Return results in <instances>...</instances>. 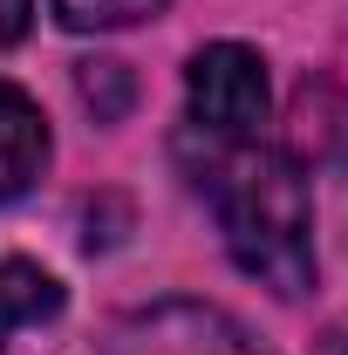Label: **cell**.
<instances>
[{
  "mask_svg": "<svg viewBox=\"0 0 348 355\" xmlns=\"http://www.w3.org/2000/svg\"><path fill=\"white\" fill-rule=\"evenodd\" d=\"M48 164V123L14 83H0V205H14Z\"/></svg>",
  "mask_w": 348,
  "mask_h": 355,
  "instance_id": "277c9868",
  "label": "cell"
},
{
  "mask_svg": "<svg viewBox=\"0 0 348 355\" xmlns=\"http://www.w3.org/2000/svg\"><path fill=\"white\" fill-rule=\"evenodd\" d=\"M82 96L96 116H123L130 110V76L123 62H82Z\"/></svg>",
  "mask_w": 348,
  "mask_h": 355,
  "instance_id": "52a82bcc",
  "label": "cell"
},
{
  "mask_svg": "<svg viewBox=\"0 0 348 355\" xmlns=\"http://www.w3.org/2000/svg\"><path fill=\"white\" fill-rule=\"evenodd\" d=\"M205 198L218 212L225 253L246 280H260L266 294L301 301L314 294V198L307 178L287 150L273 144H205Z\"/></svg>",
  "mask_w": 348,
  "mask_h": 355,
  "instance_id": "6da1fadb",
  "label": "cell"
},
{
  "mask_svg": "<svg viewBox=\"0 0 348 355\" xmlns=\"http://www.w3.org/2000/svg\"><path fill=\"white\" fill-rule=\"evenodd\" d=\"M314 355H348V314L328 328V335H321V342H314Z\"/></svg>",
  "mask_w": 348,
  "mask_h": 355,
  "instance_id": "9c48e42d",
  "label": "cell"
},
{
  "mask_svg": "<svg viewBox=\"0 0 348 355\" xmlns=\"http://www.w3.org/2000/svg\"><path fill=\"white\" fill-rule=\"evenodd\" d=\"M62 28L76 35H110V28H137V21H157L171 0H48Z\"/></svg>",
  "mask_w": 348,
  "mask_h": 355,
  "instance_id": "8992f818",
  "label": "cell"
},
{
  "mask_svg": "<svg viewBox=\"0 0 348 355\" xmlns=\"http://www.w3.org/2000/svg\"><path fill=\"white\" fill-rule=\"evenodd\" d=\"M103 355H266V349L212 301H157V308L123 314Z\"/></svg>",
  "mask_w": 348,
  "mask_h": 355,
  "instance_id": "3957f363",
  "label": "cell"
},
{
  "mask_svg": "<svg viewBox=\"0 0 348 355\" xmlns=\"http://www.w3.org/2000/svg\"><path fill=\"white\" fill-rule=\"evenodd\" d=\"M35 21V0H0V48H14Z\"/></svg>",
  "mask_w": 348,
  "mask_h": 355,
  "instance_id": "ba28073f",
  "label": "cell"
},
{
  "mask_svg": "<svg viewBox=\"0 0 348 355\" xmlns=\"http://www.w3.org/2000/svg\"><path fill=\"white\" fill-rule=\"evenodd\" d=\"M55 308H62L55 273H42L35 260H0V342L28 321H48Z\"/></svg>",
  "mask_w": 348,
  "mask_h": 355,
  "instance_id": "5b68a950",
  "label": "cell"
},
{
  "mask_svg": "<svg viewBox=\"0 0 348 355\" xmlns=\"http://www.w3.org/2000/svg\"><path fill=\"white\" fill-rule=\"evenodd\" d=\"M184 110L205 144H266V110H273L266 62L246 42L198 48L184 69Z\"/></svg>",
  "mask_w": 348,
  "mask_h": 355,
  "instance_id": "7a4b0ae2",
  "label": "cell"
}]
</instances>
